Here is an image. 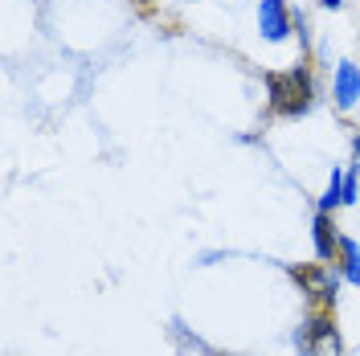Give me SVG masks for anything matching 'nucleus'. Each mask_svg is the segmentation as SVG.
<instances>
[{
    "instance_id": "nucleus-3",
    "label": "nucleus",
    "mask_w": 360,
    "mask_h": 356,
    "mask_svg": "<svg viewBox=\"0 0 360 356\" xmlns=\"http://www.w3.org/2000/svg\"><path fill=\"white\" fill-rule=\"evenodd\" d=\"M291 274L311 299H319V303H332V299H336V274L328 270V262H315V267H291Z\"/></svg>"
},
{
    "instance_id": "nucleus-1",
    "label": "nucleus",
    "mask_w": 360,
    "mask_h": 356,
    "mask_svg": "<svg viewBox=\"0 0 360 356\" xmlns=\"http://www.w3.org/2000/svg\"><path fill=\"white\" fill-rule=\"evenodd\" d=\"M266 90H270V111L274 115H303L315 98L311 74L303 66H295L291 74H266Z\"/></svg>"
},
{
    "instance_id": "nucleus-10",
    "label": "nucleus",
    "mask_w": 360,
    "mask_h": 356,
    "mask_svg": "<svg viewBox=\"0 0 360 356\" xmlns=\"http://www.w3.org/2000/svg\"><path fill=\"white\" fill-rule=\"evenodd\" d=\"M356 168H360V139H356Z\"/></svg>"
},
{
    "instance_id": "nucleus-4",
    "label": "nucleus",
    "mask_w": 360,
    "mask_h": 356,
    "mask_svg": "<svg viewBox=\"0 0 360 356\" xmlns=\"http://www.w3.org/2000/svg\"><path fill=\"white\" fill-rule=\"evenodd\" d=\"M258 29H262L266 42H283V37L291 33V21H287L283 0H262V4H258Z\"/></svg>"
},
{
    "instance_id": "nucleus-8",
    "label": "nucleus",
    "mask_w": 360,
    "mask_h": 356,
    "mask_svg": "<svg viewBox=\"0 0 360 356\" xmlns=\"http://www.w3.org/2000/svg\"><path fill=\"white\" fill-rule=\"evenodd\" d=\"M344 201L356 205V177H344Z\"/></svg>"
},
{
    "instance_id": "nucleus-7",
    "label": "nucleus",
    "mask_w": 360,
    "mask_h": 356,
    "mask_svg": "<svg viewBox=\"0 0 360 356\" xmlns=\"http://www.w3.org/2000/svg\"><path fill=\"white\" fill-rule=\"evenodd\" d=\"M340 262H344V274L360 283V246L352 238H340Z\"/></svg>"
},
{
    "instance_id": "nucleus-6",
    "label": "nucleus",
    "mask_w": 360,
    "mask_h": 356,
    "mask_svg": "<svg viewBox=\"0 0 360 356\" xmlns=\"http://www.w3.org/2000/svg\"><path fill=\"white\" fill-rule=\"evenodd\" d=\"M315 250H319V258H323V262H332V258L340 254L336 225H332V217H328V213H319V217H315Z\"/></svg>"
},
{
    "instance_id": "nucleus-9",
    "label": "nucleus",
    "mask_w": 360,
    "mask_h": 356,
    "mask_svg": "<svg viewBox=\"0 0 360 356\" xmlns=\"http://www.w3.org/2000/svg\"><path fill=\"white\" fill-rule=\"evenodd\" d=\"M319 4H323V8H340V0H319Z\"/></svg>"
},
{
    "instance_id": "nucleus-5",
    "label": "nucleus",
    "mask_w": 360,
    "mask_h": 356,
    "mask_svg": "<svg viewBox=\"0 0 360 356\" xmlns=\"http://www.w3.org/2000/svg\"><path fill=\"white\" fill-rule=\"evenodd\" d=\"M356 98H360V70L352 66V62H340V70H336V103L348 111Z\"/></svg>"
},
{
    "instance_id": "nucleus-2",
    "label": "nucleus",
    "mask_w": 360,
    "mask_h": 356,
    "mask_svg": "<svg viewBox=\"0 0 360 356\" xmlns=\"http://www.w3.org/2000/svg\"><path fill=\"white\" fill-rule=\"evenodd\" d=\"M295 348L303 356H340V332L328 315H311L299 332H295Z\"/></svg>"
}]
</instances>
